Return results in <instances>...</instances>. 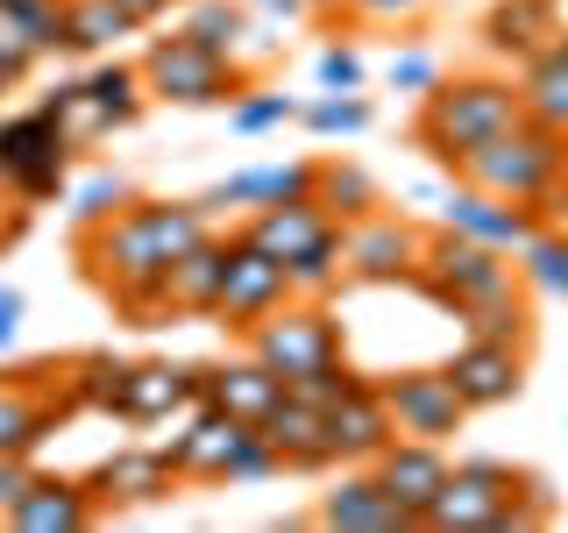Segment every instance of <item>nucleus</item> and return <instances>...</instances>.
Masks as SVG:
<instances>
[{
  "mask_svg": "<svg viewBox=\"0 0 568 533\" xmlns=\"http://www.w3.org/2000/svg\"><path fill=\"white\" fill-rule=\"evenodd\" d=\"M206 235L213 228H206L200 200H129L114 221L79 228V257H85V271H93V284L135 320V328H164L178 313L164 278H171V263Z\"/></svg>",
  "mask_w": 568,
  "mask_h": 533,
  "instance_id": "f257e3e1",
  "label": "nucleus"
},
{
  "mask_svg": "<svg viewBox=\"0 0 568 533\" xmlns=\"http://www.w3.org/2000/svg\"><path fill=\"white\" fill-rule=\"evenodd\" d=\"M547 520H555L547 476L490 462V455L455 462L448 491H440L434 512H426V526H462V533H519V526H547Z\"/></svg>",
  "mask_w": 568,
  "mask_h": 533,
  "instance_id": "f03ea898",
  "label": "nucleus"
},
{
  "mask_svg": "<svg viewBox=\"0 0 568 533\" xmlns=\"http://www.w3.org/2000/svg\"><path fill=\"white\" fill-rule=\"evenodd\" d=\"M526 121V100L511 79H440L434 93H419V121H413V142L434 157L440 171H455L469 150L511 135Z\"/></svg>",
  "mask_w": 568,
  "mask_h": 533,
  "instance_id": "7ed1b4c3",
  "label": "nucleus"
},
{
  "mask_svg": "<svg viewBox=\"0 0 568 533\" xmlns=\"http://www.w3.org/2000/svg\"><path fill=\"white\" fill-rule=\"evenodd\" d=\"M405 284H419L440 313L469 320V313H490V306H505V299H519V263H511L505 249L476 242V235L434 228V235L419 242V263H413Z\"/></svg>",
  "mask_w": 568,
  "mask_h": 533,
  "instance_id": "20e7f679",
  "label": "nucleus"
},
{
  "mask_svg": "<svg viewBox=\"0 0 568 533\" xmlns=\"http://www.w3.org/2000/svg\"><path fill=\"white\" fill-rule=\"evenodd\" d=\"M242 235H256L271 257L292 271V292L298 299H327L342 284V249H348V228L334 221L320 200H284V207H256Z\"/></svg>",
  "mask_w": 568,
  "mask_h": 533,
  "instance_id": "39448f33",
  "label": "nucleus"
},
{
  "mask_svg": "<svg viewBox=\"0 0 568 533\" xmlns=\"http://www.w3.org/2000/svg\"><path fill=\"white\" fill-rule=\"evenodd\" d=\"M561 164H568V135L526 114L511 135H497V142H484V150L462 157L455 178H462V185H484V192H505V200L540 207L547 185L561 178Z\"/></svg>",
  "mask_w": 568,
  "mask_h": 533,
  "instance_id": "423d86ee",
  "label": "nucleus"
},
{
  "mask_svg": "<svg viewBox=\"0 0 568 533\" xmlns=\"http://www.w3.org/2000/svg\"><path fill=\"white\" fill-rule=\"evenodd\" d=\"M71 157L79 142L64 135V121H50L43 107L0 114V178H8L14 207H50L71 192Z\"/></svg>",
  "mask_w": 568,
  "mask_h": 533,
  "instance_id": "0eeeda50",
  "label": "nucleus"
},
{
  "mask_svg": "<svg viewBox=\"0 0 568 533\" xmlns=\"http://www.w3.org/2000/svg\"><path fill=\"white\" fill-rule=\"evenodd\" d=\"M135 64H142V79H150V100H164V107H227L235 93H248V71L227 58V50H213L185 29L156 36Z\"/></svg>",
  "mask_w": 568,
  "mask_h": 533,
  "instance_id": "6e6552de",
  "label": "nucleus"
},
{
  "mask_svg": "<svg viewBox=\"0 0 568 533\" xmlns=\"http://www.w3.org/2000/svg\"><path fill=\"white\" fill-rule=\"evenodd\" d=\"M242 342H248V355H263L284 384L306 378V370L342 363V328H334V313L320 306V299H284L277 313H263L256 328H242Z\"/></svg>",
  "mask_w": 568,
  "mask_h": 533,
  "instance_id": "1a4fd4ad",
  "label": "nucleus"
},
{
  "mask_svg": "<svg viewBox=\"0 0 568 533\" xmlns=\"http://www.w3.org/2000/svg\"><path fill=\"white\" fill-rule=\"evenodd\" d=\"M64 413H79V391H71V363H29L0 378V455H36L43 434Z\"/></svg>",
  "mask_w": 568,
  "mask_h": 533,
  "instance_id": "9d476101",
  "label": "nucleus"
},
{
  "mask_svg": "<svg viewBox=\"0 0 568 533\" xmlns=\"http://www.w3.org/2000/svg\"><path fill=\"white\" fill-rule=\"evenodd\" d=\"M142 107H150V79H142V64L106 58V64H93L79 79V100H71V114H64V135L79 142V150H93V142L135 129Z\"/></svg>",
  "mask_w": 568,
  "mask_h": 533,
  "instance_id": "9b49d317",
  "label": "nucleus"
},
{
  "mask_svg": "<svg viewBox=\"0 0 568 533\" xmlns=\"http://www.w3.org/2000/svg\"><path fill=\"white\" fill-rule=\"evenodd\" d=\"M284 299H298L292 292V271H284V263L256 235H242V228H235V249H227V284H221V306H213V320L242 334V328H256L263 313H277Z\"/></svg>",
  "mask_w": 568,
  "mask_h": 533,
  "instance_id": "f8f14e48",
  "label": "nucleus"
},
{
  "mask_svg": "<svg viewBox=\"0 0 568 533\" xmlns=\"http://www.w3.org/2000/svg\"><path fill=\"white\" fill-rule=\"evenodd\" d=\"M384 399H390V420H398V434L413 441H448L462 434V420H469V399L455 391L448 370H398V378H384Z\"/></svg>",
  "mask_w": 568,
  "mask_h": 533,
  "instance_id": "ddd939ff",
  "label": "nucleus"
},
{
  "mask_svg": "<svg viewBox=\"0 0 568 533\" xmlns=\"http://www.w3.org/2000/svg\"><path fill=\"white\" fill-rule=\"evenodd\" d=\"M440 228H455V235H476L490 249H505V257H519V249L540 235V207L526 200H505V192H484V185H462L440 200Z\"/></svg>",
  "mask_w": 568,
  "mask_h": 533,
  "instance_id": "4468645a",
  "label": "nucleus"
},
{
  "mask_svg": "<svg viewBox=\"0 0 568 533\" xmlns=\"http://www.w3.org/2000/svg\"><path fill=\"white\" fill-rule=\"evenodd\" d=\"M419 242H426V228H413V221H398V213L377 207L369 221H348L342 271H348L355 284H398V278H413Z\"/></svg>",
  "mask_w": 568,
  "mask_h": 533,
  "instance_id": "2eb2a0df",
  "label": "nucleus"
},
{
  "mask_svg": "<svg viewBox=\"0 0 568 533\" xmlns=\"http://www.w3.org/2000/svg\"><path fill=\"white\" fill-rule=\"evenodd\" d=\"M440 370L469 399V413H497V405H511L526 391V342H484V334H469Z\"/></svg>",
  "mask_w": 568,
  "mask_h": 533,
  "instance_id": "dca6fc26",
  "label": "nucleus"
},
{
  "mask_svg": "<svg viewBox=\"0 0 568 533\" xmlns=\"http://www.w3.org/2000/svg\"><path fill=\"white\" fill-rule=\"evenodd\" d=\"M242 441H248V420L221 413V405H192V420L178 426L164 449H171L185 484H227V462H235Z\"/></svg>",
  "mask_w": 568,
  "mask_h": 533,
  "instance_id": "f3484780",
  "label": "nucleus"
},
{
  "mask_svg": "<svg viewBox=\"0 0 568 533\" xmlns=\"http://www.w3.org/2000/svg\"><path fill=\"white\" fill-rule=\"evenodd\" d=\"M369 470H377V484L405 505V520L426 526V512H434V497L448 491V470H455V462L440 455V441H413V434H398L377 462H369Z\"/></svg>",
  "mask_w": 568,
  "mask_h": 533,
  "instance_id": "a211bd4d",
  "label": "nucleus"
},
{
  "mask_svg": "<svg viewBox=\"0 0 568 533\" xmlns=\"http://www.w3.org/2000/svg\"><path fill=\"white\" fill-rule=\"evenodd\" d=\"M185 405H200V370H192V363H171V355H150V363H129V384H121L114 420L164 426L171 413H185Z\"/></svg>",
  "mask_w": 568,
  "mask_h": 533,
  "instance_id": "6ab92c4d",
  "label": "nucleus"
},
{
  "mask_svg": "<svg viewBox=\"0 0 568 533\" xmlns=\"http://www.w3.org/2000/svg\"><path fill=\"white\" fill-rule=\"evenodd\" d=\"M85 484H93V497L106 512H129V505H164L185 476H178L171 449H121V455H106Z\"/></svg>",
  "mask_w": 568,
  "mask_h": 533,
  "instance_id": "aec40b11",
  "label": "nucleus"
},
{
  "mask_svg": "<svg viewBox=\"0 0 568 533\" xmlns=\"http://www.w3.org/2000/svg\"><path fill=\"white\" fill-rule=\"evenodd\" d=\"M100 512L106 505L93 497V484H79V476H29V491L8 505L0 526H14V533H85Z\"/></svg>",
  "mask_w": 568,
  "mask_h": 533,
  "instance_id": "412c9836",
  "label": "nucleus"
},
{
  "mask_svg": "<svg viewBox=\"0 0 568 533\" xmlns=\"http://www.w3.org/2000/svg\"><path fill=\"white\" fill-rule=\"evenodd\" d=\"M256 426L271 434V449L284 455V470H306L313 476V470H334V462H342V449H334V426H327V405H306L298 391H284V399Z\"/></svg>",
  "mask_w": 568,
  "mask_h": 533,
  "instance_id": "4be33fe9",
  "label": "nucleus"
},
{
  "mask_svg": "<svg viewBox=\"0 0 568 533\" xmlns=\"http://www.w3.org/2000/svg\"><path fill=\"white\" fill-rule=\"evenodd\" d=\"M192 370H200V405H221V413H235V420H248V426H256V420L284 399V391H292L271 363H263V355H235V363H192Z\"/></svg>",
  "mask_w": 568,
  "mask_h": 533,
  "instance_id": "5701e85b",
  "label": "nucleus"
},
{
  "mask_svg": "<svg viewBox=\"0 0 568 533\" xmlns=\"http://www.w3.org/2000/svg\"><path fill=\"white\" fill-rule=\"evenodd\" d=\"M313 520L334 526V533H405V526H413V520H405V505L377 484V470H369V462H363L355 476H342L327 497H320Z\"/></svg>",
  "mask_w": 568,
  "mask_h": 533,
  "instance_id": "b1692460",
  "label": "nucleus"
},
{
  "mask_svg": "<svg viewBox=\"0 0 568 533\" xmlns=\"http://www.w3.org/2000/svg\"><path fill=\"white\" fill-rule=\"evenodd\" d=\"M320 185V164H248V171H227L221 185L200 192L206 213H227V207H284V200H313Z\"/></svg>",
  "mask_w": 568,
  "mask_h": 533,
  "instance_id": "393cba45",
  "label": "nucleus"
},
{
  "mask_svg": "<svg viewBox=\"0 0 568 533\" xmlns=\"http://www.w3.org/2000/svg\"><path fill=\"white\" fill-rule=\"evenodd\" d=\"M327 426H334V449H342V462H377L390 441H398V420H390V399L384 384H355L342 405H327Z\"/></svg>",
  "mask_w": 568,
  "mask_h": 533,
  "instance_id": "a878e982",
  "label": "nucleus"
},
{
  "mask_svg": "<svg viewBox=\"0 0 568 533\" xmlns=\"http://www.w3.org/2000/svg\"><path fill=\"white\" fill-rule=\"evenodd\" d=\"M227 249H235V235H206V242H192L185 257L171 263L164 292H171V306H178V313L213 320V306H221V284H227Z\"/></svg>",
  "mask_w": 568,
  "mask_h": 533,
  "instance_id": "bb28decb",
  "label": "nucleus"
},
{
  "mask_svg": "<svg viewBox=\"0 0 568 533\" xmlns=\"http://www.w3.org/2000/svg\"><path fill=\"white\" fill-rule=\"evenodd\" d=\"M555 36L561 29H555V8H547V0H497L484 14V50L490 58H511V64L540 58Z\"/></svg>",
  "mask_w": 568,
  "mask_h": 533,
  "instance_id": "cd10ccee",
  "label": "nucleus"
},
{
  "mask_svg": "<svg viewBox=\"0 0 568 533\" xmlns=\"http://www.w3.org/2000/svg\"><path fill=\"white\" fill-rule=\"evenodd\" d=\"M519 100H526L532 121H547V129L568 135V36H555L540 58L519 64Z\"/></svg>",
  "mask_w": 568,
  "mask_h": 533,
  "instance_id": "c85d7f7f",
  "label": "nucleus"
},
{
  "mask_svg": "<svg viewBox=\"0 0 568 533\" xmlns=\"http://www.w3.org/2000/svg\"><path fill=\"white\" fill-rule=\"evenodd\" d=\"M313 200L334 213V221H369V213L384 207V192H377V178H369L363 164H342V157H320V185H313Z\"/></svg>",
  "mask_w": 568,
  "mask_h": 533,
  "instance_id": "c756f323",
  "label": "nucleus"
},
{
  "mask_svg": "<svg viewBox=\"0 0 568 533\" xmlns=\"http://www.w3.org/2000/svg\"><path fill=\"white\" fill-rule=\"evenodd\" d=\"M71 0H0V22H8L22 43L36 50V58H58L64 36H71Z\"/></svg>",
  "mask_w": 568,
  "mask_h": 533,
  "instance_id": "7c9ffc66",
  "label": "nucleus"
},
{
  "mask_svg": "<svg viewBox=\"0 0 568 533\" xmlns=\"http://www.w3.org/2000/svg\"><path fill=\"white\" fill-rule=\"evenodd\" d=\"M511 263H519V284H526V292H540V299H568V235H561V228H547V221H540V235H532Z\"/></svg>",
  "mask_w": 568,
  "mask_h": 533,
  "instance_id": "2f4dec72",
  "label": "nucleus"
},
{
  "mask_svg": "<svg viewBox=\"0 0 568 533\" xmlns=\"http://www.w3.org/2000/svg\"><path fill=\"white\" fill-rule=\"evenodd\" d=\"M71 36H64V50L71 58H93V50H114L121 36H135V22L114 8V0H71Z\"/></svg>",
  "mask_w": 568,
  "mask_h": 533,
  "instance_id": "473e14b6",
  "label": "nucleus"
},
{
  "mask_svg": "<svg viewBox=\"0 0 568 533\" xmlns=\"http://www.w3.org/2000/svg\"><path fill=\"white\" fill-rule=\"evenodd\" d=\"M121 384H129V355H114V349L71 355V391H79V405H100V413H114V405H121Z\"/></svg>",
  "mask_w": 568,
  "mask_h": 533,
  "instance_id": "72a5a7b5",
  "label": "nucleus"
},
{
  "mask_svg": "<svg viewBox=\"0 0 568 533\" xmlns=\"http://www.w3.org/2000/svg\"><path fill=\"white\" fill-rule=\"evenodd\" d=\"M298 93H277V86H248V93H235L227 100V129L235 135H271V129H284V121H298Z\"/></svg>",
  "mask_w": 568,
  "mask_h": 533,
  "instance_id": "f704fd0d",
  "label": "nucleus"
},
{
  "mask_svg": "<svg viewBox=\"0 0 568 533\" xmlns=\"http://www.w3.org/2000/svg\"><path fill=\"white\" fill-rule=\"evenodd\" d=\"M135 200V185L121 171H93V178H79V185L64 192V207H71V221L79 228H100V221H114L121 207Z\"/></svg>",
  "mask_w": 568,
  "mask_h": 533,
  "instance_id": "c9c22d12",
  "label": "nucleus"
},
{
  "mask_svg": "<svg viewBox=\"0 0 568 533\" xmlns=\"http://www.w3.org/2000/svg\"><path fill=\"white\" fill-rule=\"evenodd\" d=\"M369 121H377V107L363 93H313L298 107V129H313V135H363Z\"/></svg>",
  "mask_w": 568,
  "mask_h": 533,
  "instance_id": "e433bc0d",
  "label": "nucleus"
},
{
  "mask_svg": "<svg viewBox=\"0 0 568 533\" xmlns=\"http://www.w3.org/2000/svg\"><path fill=\"white\" fill-rule=\"evenodd\" d=\"M248 0H192V14H185V36H200V43H213V50H227L235 58V43L248 36Z\"/></svg>",
  "mask_w": 568,
  "mask_h": 533,
  "instance_id": "4c0bfd02",
  "label": "nucleus"
},
{
  "mask_svg": "<svg viewBox=\"0 0 568 533\" xmlns=\"http://www.w3.org/2000/svg\"><path fill=\"white\" fill-rule=\"evenodd\" d=\"M313 79H320V93H363L369 64H363V50H355V43H327L313 58Z\"/></svg>",
  "mask_w": 568,
  "mask_h": 533,
  "instance_id": "58836bf2",
  "label": "nucleus"
},
{
  "mask_svg": "<svg viewBox=\"0 0 568 533\" xmlns=\"http://www.w3.org/2000/svg\"><path fill=\"white\" fill-rule=\"evenodd\" d=\"M384 86H390V93H434V86H440V58H434V50H390V58H384Z\"/></svg>",
  "mask_w": 568,
  "mask_h": 533,
  "instance_id": "ea45409f",
  "label": "nucleus"
},
{
  "mask_svg": "<svg viewBox=\"0 0 568 533\" xmlns=\"http://www.w3.org/2000/svg\"><path fill=\"white\" fill-rule=\"evenodd\" d=\"M271 476H284V455L271 449L263 426H248V441L235 449V462H227V484H271Z\"/></svg>",
  "mask_w": 568,
  "mask_h": 533,
  "instance_id": "a19ab883",
  "label": "nucleus"
},
{
  "mask_svg": "<svg viewBox=\"0 0 568 533\" xmlns=\"http://www.w3.org/2000/svg\"><path fill=\"white\" fill-rule=\"evenodd\" d=\"M462 328L484 334V342H526L532 320H526V299H505V306H490V313H469Z\"/></svg>",
  "mask_w": 568,
  "mask_h": 533,
  "instance_id": "79ce46f5",
  "label": "nucleus"
},
{
  "mask_svg": "<svg viewBox=\"0 0 568 533\" xmlns=\"http://www.w3.org/2000/svg\"><path fill=\"white\" fill-rule=\"evenodd\" d=\"M355 384H363V378H355L348 363H327V370H306V378H292V391H298L306 405H342Z\"/></svg>",
  "mask_w": 568,
  "mask_h": 533,
  "instance_id": "37998d69",
  "label": "nucleus"
},
{
  "mask_svg": "<svg viewBox=\"0 0 568 533\" xmlns=\"http://www.w3.org/2000/svg\"><path fill=\"white\" fill-rule=\"evenodd\" d=\"M342 8L355 14V22H377V29H405V22H419L434 0H342Z\"/></svg>",
  "mask_w": 568,
  "mask_h": 533,
  "instance_id": "c03bdc74",
  "label": "nucleus"
},
{
  "mask_svg": "<svg viewBox=\"0 0 568 533\" xmlns=\"http://www.w3.org/2000/svg\"><path fill=\"white\" fill-rule=\"evenodd\" d=\"M29 455H0V520H8V505H14V497H22L29 491Z\"/></svg>",
  "mask_w": 568,
  "mask_h": 533,
  "instance_id": "a18cd8bd",
  "label": "nucleus"
},
{
  "mask_svg": "<svg viewBox=\"0 0 568 533\" xmlns=\"http://www.w3.org/2000/svg\"><path fill=\"white\" fill-rule=\"evenodd\" d=\"M248 14H256V22H306V14H320L313 0H248Z\"/></svg>",
  "mask_w": 568,
  "mask_h": 533,
  "instance_id": "49530a36",
  "label": "nucleus"
},
{
  "mask_svg": "<svg viewBox=\"0 0 568 533\" xmlns=\"http://www.w3.org/2000/svg\"><path fill=\"white\" fill-rule=\"evenodd\" d=\"M22 313H29V299L14 292V284H0V349H8L14 334H22Z\"/></svg>",
  "mask_w": 568,
  "mask_h": 533,
  "instance_id": "de8ad7c7",
  "label": "nucleus"
},
{
  "mask_svg": "<svg viewBox=\"0 0 568 533\" xmlns=\"http://www.w3.org/2000/svg\"><path fill=\"white\" fill-rule=\"evenodd\" d=\"M540 221L568 235V164H561V178H555V185H547V200H540Z\"/></svg>",
  "mask_w": 568,
  "mask_h": 533,
  "instance_id": "09e8293b",
  "label": "nucleus"
},
{
  "mask_svg": "<svg viewBox=\"0 0 568 533\" xmlns=\"http://www.w3.org/2000/svg\"><path fill=\"white\" fill-rule=\"evenodd\" d=\"M114 8H121V14H129V22H135V29H150V22H164V14L178 8V0H114Z\"/></svg>",
  "mask_w": 568,
  "mask_h": 533,
  "instance_id": "8fccbe9b",
  "label": "nucleus"
},
{
  "mask_svg": "<svg viewBox=\"0 0 568 533\" xmlns=\"http://www.w3.org/2000/svg\"><path fill=\"white\" fill-rule=\"evenodd\" d=\"M22 86H29V71H22V64H14V58H8V50H0V93H22Z\"/></svg>",
  "mask_w": 568,
  "mask_h": 533,
  "instance_id": "3c124183",
  "label": "nucleus"
},
{
  "mask_svg": "<svg viewBox=\"0 0 568 533\" xmlns=\"http://www.w3.org/2000/svg\"><path fill=\"white\" fill-rule=\"evenodd\" d=\"M547 8H555V29L568 36V0H547Z\"/></svg>",
  "mask_w": 568,
  "mask_h": 533,
  "instance_id": "603ef678",
  "label": "nucleus"
},
{
  "mask_svg": "<svg viewBox=\"0 0 568 533\" xmlns=\"http://www.w3.org/2000/svg\"><path fill=\"white\" fill-rule=\"evenodd\" d=\"M313 8H320V14H327V8H342V0H313Z\"/></svg>",
  "mask_w": 568,
  "mask_h": 533,
  "instance_id": "864d4df0",
  "label": "nucleus"
},
{
  "mask_svg": "<svg viewBox=\"0 0 568 533\" xmlns=\"http://www.w3.org/2000/svg\"><path fill=\"white\" fill-rule=\"evenodd\" d=\"M0 200H14V192H8V178H0Z\"/></svg>",
  "mask_w": 568,
  "mask_h": 533,
  "instance_id": "5fc2aeb1",
  "label": "nucleus"
}]
</instances>
